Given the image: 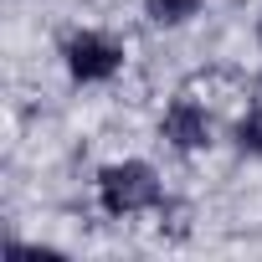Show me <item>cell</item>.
<instances>
[{"mask_svg": "<svg viewBox=\"0 0 262 262\" xmlns=\"http://www.w3.org/2000/svg\"><path fill=\"white\" fill-rule=\"evenodd\" d=\"M160 201H165V185L149 160H118L98 170V206L108 216H139V211H155Z\"/></svg>", "mask_w": 262, "mask_h": 262, "instance_id": "6da1fadb", "label": "cell"}, {"mask_svg": "<svg viewBox=\"0 0 262 262\" xmlns=\"http://www.w3.org/2000/svg\"><path fill=\"white\" fill-rule=\"evenodd\" d=\"M62 57H67L72 82H108L123 67V47L113 36H103V31H72L67 47H62Z\"/></svg>", "mask_w": 262, "mask_h": 262, "instance_id": "7a4b0ae2", "label": "cell"}, {"mask_svg": "<svg viewBox=\"0 0 262 262\" xmlns=\"http://www.w3.org/2000/svg\"><path fill=\"white\" fill-rule=\"evenodd\" d=\"M160 134L180 149V155H201L211 149V113L195 103V98H175L160 118Z\"/></svg>", "mask_w": 262, "mask_h": 262, "instance_id": "3957f363", "label": "cell"}, {"mask_svg": "<svg viewBox=\"0 0 262 262\" xmlns=\"http://www.w3.org/2000/svg\"><path fill=\"white\" fill-rule=\"evenodd\" d=\"M206 0H144V16L155 26H185L190 16H201Z\"/></svg>", "mask_w": 262, "mask_h": 262, "instance_id": "277c9868", "label": "cell"}, {"mask_svg": "<svg viewBox=\"0 0 262 262\" xmlns=\"http://www.w3.org/2000/svg\"><path fill=\"white\" fill-rule=\"evenodd\" d=\"M236 144H242V155L262 160V103L242 113V123H236Z\"/></svg>", "mask_w": 262, "mask_h": 262, "instance_id": "5b68a950", "label": "cell"}, {"mask_svg": "<svg viewBox=\"0 0 262 262\" xmlns=\"http://www.w3.org/2000/svg\"><path fill=\"white\" fill-rule=\"evenodd\" d=\"M257 41H262V21H257Z\"/></svg>", "mask_w": 262, "mask_h": 262, "instance_id": "8992f818", "label": "cell"}]
</instances>
